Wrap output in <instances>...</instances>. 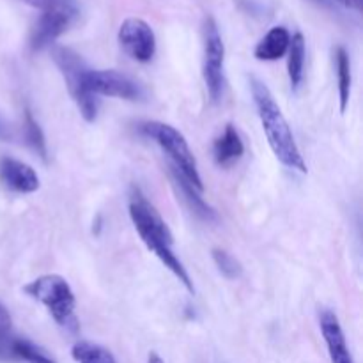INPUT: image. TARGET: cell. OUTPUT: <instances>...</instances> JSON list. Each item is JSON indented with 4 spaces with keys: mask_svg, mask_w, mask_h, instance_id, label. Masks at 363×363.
<instances>
[{
    "mask_svg": "<svg viewBox=\"0 0 363 363\" xmlns=\"http://www.w3.org/2000/svg\"><path fill=\"white\" fill-rule=\"evenodd\" d=\"M0 181L14 194H34L39 188V176L35 170L11 156L0 158Z\"/></svg>",
    "mask_w": 363,
    "mask_h": 363,
    "instance_id": "10",
    "label": "cell"
},
{
    "mask_svg": "<svg viewBox=\"0 0 363 363\" xmlns=\"http://www.w3.org/2000/svg\"><path fill=\"white\" fill-rule=\"evenodd\" d=\"M21 2L28 4L30 7H35L41 13L53 9H62V7H77V0H21Z\"/></svg>",
    "mask_w": 363,
    "mask_h": 363,
    "instance_id": "22",
    "label": "cell"
},
{
    "mask_svg": "<svg viewBox=\"0 0 363 363\" xmlns=\"http://www.w3.org/2000/svg\"><path fill=\"white\" fill-rule=\"evenodd\" d=\"M13 333V319L9 311L0 303V360L11 362V344L14 339Z\"/></svg>",
    "mask_w": 363,
    "mask_h": 363,
    "instance_id": "20",
    "label": "cell"
},
{
    "mask_svg": "<svg viewBox=\"0 0 363 363\" xmlns=\"http://www.w3.org/2000/svg\"><path fill=\"white\" fill-rule=\"evenodd\" d=\"M291 45V34L286 27H273L254 50L257 60H279L287 53Z\"/></svg>",
    "mask_w": 363,
    "mask_h": 363,
    "instance_id": "13",
    "label": "cell"
},
{
    "mask_svg": "<svg viewBox=\"0 0 363 363\" xmlns=\"http://www.w3.org/2000/svg\"><path fill=\"white\" fill-rule=\"evenodd\" d=\"M351 2V7H357V9H360L362 7V0H350Z\"/></svg>",
    "mask_w": 363,
    "mask_h": 363,
    "instance_id": "25",
    "label": "cell"
},
{
    "mask_svg": "<svg viewBox=\"0 0 363 363\" xmlns=\"http://www.w3.org/2000/svg\"><path fill=\"white\" fill-rule=\"evenodd\" d=\"M245 155V144L241 140L240 133L233 124H227L220 137L213 144V156L215 163L222 169H229L234 163L240 162Z\"/></svg>",
    "mask_w": 363,
    "mask_h": 363,
    "instance_id": "12",
    "label": "cell"
},
{
    "mask_svg": "<svg viewBox=\"0 0 363 363\" xmlns=\"http://www.w3.org/2000/svg\"><path fill=\"white\" fill-rule=\"evenodd\" d=\"M250 87L262 130H264V135L268 138V144L272 147L273 155L287 169L307 174V163H305L300 147H298L296 140H294L293 131H291L289 124H287V119L284 117L280 106L277 105L268 85L262 84L257 78H250Z\"/></svg>",
    "mask_w": 363,
    "mask_h": 363,
    "instance_id": "2",
    "label": "cell"
},
{
    "mask_svg": "<svg viewBox=\"0 0 363 363\" xmlns=\"http://www.w3.org/2000/svg\"><path fill=\"white\" fill-rule=\"evenodd\" d=\"M71 357L77 363H117L108 350L89 340H78L71 350Z\"/></svg>",
    "mask_w": 363,
    "mask_h": 363,
    "instance_id": "18",
    "label": "cell"
},
{
    "mask_svg": "<svg viewBox=\"0 0 363 363\" xmlns=\"http://www.w3.org/2000/svg\"><path fill=\"white\" fill-rule=\"evenodd\" d=\"M319 328H321L323 339L326 342V350H328L332 363H354L350 353V347H347L346 335H344V330L335 312L330 311V308L321 311V314H319Z\"/></svg>",
    "mask_w": 363,
    "mask_h": 363,
    "instance_id": "11",
    "label": "cell"
},
{
    "mask_svg": "<svg viewBox=\"0 0 363 363\" xmlns=\"http://www.w3.org/2000/svg\"><path fill=\"white\" fill-rule=\"evenodd\" d=\"M23 138L25 144L32 149L34 152H38L41 156L43 162L48 160V151H46V140L43 130L39 128L38 121L34 119L30 110H25V119H23Z\"/></svg>",
    "mask_w": 363,
    "mask_h": 363,
    "instance_id": "19",
    "label": "cell"
},
{
    "mask_svg": "<svg viewBox=\"0 0 363 363\" xmlns=\"http://www.w3.org/2000/svg\"><path fill=\"white\" fill-rule=\"evenodd\" d=\"M289 60H287V73H289V82L293 92L300 91L301 84H303L305 77V57H307V43L301 32L291 35L289 50Z\"/></svg>",
    "mask_w": 363,
    "mask_h": 363,
    "instance_id": "15",
    "label": "cell"
},
{
    "mask_svg": "<svg viewBox=\"0 0 363 363\" xmlns=\"http://www.w3.org/2000/svg\"><path fill=\"white\" fill-rule=\"evenodd\" d=\"M52 59L62 74L71 98L77 103L82 117L87 123H94L98 117V98L87 89V67L85 60L67 46H53Z\"/></svg>",
    "mask_w": 363,
    "mask_h": 363,
    "instance_id": "5",
    "label": "cell"
},
{
    "mask_svg": "<svg viewBox=\"0 0 363 363\" xmlns=\"http://www.w3.org/2000/svg\"><path fill=\"white\" fill-rule=\"evenodd\" d=\"M335 67H337V85H339V101H340V112H346L347 105H350L351 98V84H353V77H351V60L350 53L344 46H337L335 48Z\"/></svg>",
    "mask_w": 363,
    "mask_h": 363,
    "instance_id": "16",
    "label": "cell"
},
{
    "mask_svg": "<svg viewBox=\"0 0 363 363\" xmlns=\"http://www.w3.org/2000/svg\"><path fill=\"white\" fill-rule=\"evenodd\" d=\"M170 176H172L174 184H176V188L179 190V194L183 195V199H184V202L188 204V208H190L191 211L199 216V218L206 220V222H215V220H218V215H216L215 209H213L211 206H209L208 202L201 197L202 191H199L197 188L191 186V184L188 183V181L184 179V177L181 176L177 170H174L172 167H170Z\"/></svg>",
    "mask_w": 363,
    "mask_h": 363,
    "instance_id": "14",
    "label": "cell"
},
{
    "mask_svg": "<svg viewBox=\"0 0 363 363\" xmlns=\"http://www.w3.org/2000/svg\"><path fill=\"white\" fill-rule=\"evenodd\" d=\"M25 294L32 298V300L39 301L43 307L48 311L53 321L60 326V328L67 330V332L74 333L78 330V319L74 315L77 311V298H74L73 289L66 279L60 275H41L35 280L28 282L23 287Z\"/></svg>",
    "mask_w": 363,
    "mask_h": 363,
    "instance_id": "3",
    "label": "cell"
},
{
    "mask_svg": "<svg viewBox=\"0 0 363 363\" xmlns=\"http://www.w3.org/2000/svg\"><path fill=\"white\" fill-rule=\"evenodd\" d=\"M204 35V57H202V78L211 101H220L225 87V45L218 25L208 16L202 27Z\"/></svg>",
    "mask_w": 363,
    "mask_h": 363,
    "instance_id": "6",
    "label": "cell"
},
{
    "mask_svg": "<svg viewBox=\"0 0 363 363\" xmlns=\"http://www.w3.org/2000/svg\"><path fill=\"white\" fill-rule=\"evenodd\" d=\"M11 362L23 363H57L41 346L32 342L27 337H14L11 344Z\"/></svg>",
    "mask_w": 363,
    "mask_h": 363,
    "instance_id": "17",
    "label": "cell"
},
{
    "mask_svg": "<svg viewBox=\"0 0 363 363\" xmlns=\"http://www.w3.org/2000/svg\"><path fill=\"white\" fill-rule=\"evenodd\" d=\"M119 45L137 62H149L156 53V38L149 23L140 18H128L119 28Z\"/></svg>",
    "mask_w": 363,
    "mask_h": 363,
    "instance_id": "8",
    "label": "cell"
},
{
    "mask_svg": "<svg viewBox=\"0 0 363 363\" xmlns=\"http://www.w3.org/2000/svg\"><path fill=\"white\" fill-rule=\"evenodd\" d=\"M335 2L342 4V6H346V7H351V2H350V0H335Z\"/></svg>",
    "mask_w": 363,
    "mask_h": 363,
    "instance_id": "26",
    "label": "cell"
},
{
    "mask_svg": "<svg viewBox=\"0 0 363 363\" xmlns=\"http://www.w3.org/2000/svg\"><path fill=\"white\" fill-rule=\"evenodd\" d=\"M213 261H215L216 268L220 269V273L229 280L240 279L241 273H243V266H241V262L238 261L234 255H230L229 252L222 250V248H215V250H213Z\"/></svg>",
    "mask_w": 363,
    "mask_h": 363,
    "instance_id": "21",
    "label": "cell"
},
{
    "mask_svg": "<svg viewBox=\"0 0 363 363\" xmlns=\"http://www.w3.org/2000/svg\"><path fill=\"white\" fill-rule=\"evenodd\" d=\"M87 89L94 96H108V98L135 99L142 98V87L128 74L113 69H89L87 71Z\"/></svg>",
    "mask_w": 363,
    "mask_h": 363,
    "instance_id": "7",
    "label": "cell"
},
{
    "mask_svg": "<svg viewBox=\"0 0 363 363\" xmlns=\"http://www.w3.org/2000/svg\"><path fill=\"white\" fill-rule=\"evenodd\" d=\"M140 131L160 145L174 170H177L199 191L204 190L202 177L199 174L197 160H195L194 152H191L190 145H188L186 138L181 131H177L170 124L160 123V121H147V123L142 124Z\"/></svg>",
    "mask_w": 363,
    "mask_h": 363,
    "instance_id": "4",
    "label": "cell"
},
{
    "mask_svg": "<svg viewBox=\"0 0 363 363\" xmlns=\"http://www.w3.org/2000/svg\"><path fill=\"white\" fill-rule=\"evenodd\" d=\"M147 363H165V360L158 353H151L147 358Z\"/></svg>",
    "mask_w": 363,
    "mask_h": 363,
    "instance_id": "24",
    "label": "cell"
},
{
    "mask_svg": "<svg viewBox=\"0 0 363 363\" xmlns=\"http://www.w3.org/2000/svg\"><path fill=\"white\" fill-rule=\"evenodd\" d=\"M13 137H14V133H13V130H11L9 123L0 117V140L9 142V140H13Z\"/></svg>",
    "mask_w": 363,
    "mask_h": 363,
    "instance_id": "23",
    "label": "cell"
},
{
    "mask_svg": "<svg viewBox=\"0 0 363 363\" xmlns=\"http://www.w3.org/2000/svg\"><path fill=\"white\" fill-rule=\"evenodd\" d=\"M128 211H130L131 222L145 247L186 287L188 293H195L194 282H191L186 268L174 252V236L169 225L138 186L131 188L130 199H128Z\"/></svg>",
    "mask_w": 363,
    "mask_h": 363,
    "instance_id": "1",
    "label": "cell"
},
{
    "mask_svg": "<svg viewBox=\"0 0 363 363\" xmlns=\"http://www.w3.org/2000/svg\"><path fill=\"white\" fill-rule=\"evenodd\" d=\"M78 16L77 7H62V9H53L41 13V18L34 25L30 34V50L32 52H41L53 45L55 39H59L71 25L74 23Z\"/></svg>",
    "mask_w": 363,
    "mask_h": 363,
    "instance_id": "9",
    "label": "cell"
}]
</instances>
